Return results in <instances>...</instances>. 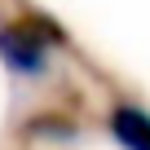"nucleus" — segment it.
I'll return each instance as SVG.
<instances>
[{"label": "nucleus", "mask_w": 150, "mask_h": 150, "mask_svg": "<svg viewBox=\"0 0 150 150\" xmlns=\"http://www.w3.org/2000/svg\"><path fill=\"white\" fill-rule=\"evenodd\" d=\"M0 62L13 80H40V75L53 66V44L44 35L40 22L31 18H13L0 27Z\"/></svg>", "instance_id": "nucleus-1"}, {"label": "nucleus", "mask_w": 150, "mask_h": 150, "mask_svg": "<svg viewBox=\"0 0 150 150\" xmlns=\"http://www.w3.org/2000/svg\"><path fill=\"white\" fill-rule=\"evenodd\" d=\"M106 128L124 150H150V115L132 102H119L106 110Z\"/></svg>", "instance_id": "nucleus-2"}]
</instances>
